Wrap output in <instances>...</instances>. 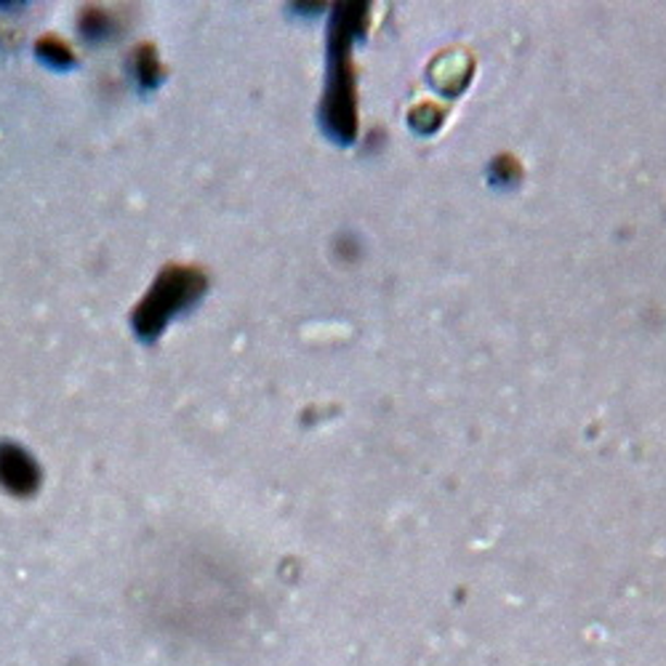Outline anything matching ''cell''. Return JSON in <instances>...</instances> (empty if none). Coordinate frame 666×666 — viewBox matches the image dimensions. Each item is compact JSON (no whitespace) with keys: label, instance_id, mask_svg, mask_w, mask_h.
I'll use <instances>...</instances> for the list:
<instances>
[{"label":"cell","instance_id":"2","mask_svg":"<svg viewBox=\"0 0 666 666\" xmlns=\"http://www.w3.org/2000/svg\"><path fill=\"white\" fill-rule=\"evenodd\" d=\"M0 485L14 496H33L40 485V469L25 448L0 443Z\"/></svg>","mask_w":666,"mask_h":666},{"label":"cell","instance_id":"4","mask_svg":"<svg viewBox=\"0 0 666 666\" xmlns=\"http://www.w3.org/2000/svg\"><path fill=\"white\" fill-rule=\"evenodd\" d=\"M38 51H40V57L46 59V62H53V64H67V62H73V57H70V51L64 49L62 44H57V40H53V38H46L44 44L38 46Z\"/></svg>","mask_w":666,"mask_h":666},{"label":"cell","instance_id":"3","mask_svg":"<svg viewBox=\"0 0 666 666\" xmlns=\"http://www.w3.org/2000/svg\"><path fill=\"white\" fill-rule=\"evenodd\" d=\"M136 70H139V81L141 86H155V83L160 81V64L158 59H155V51L152 49H139L136 51Z\"/></svg>","mask_w":666,"mask_h":666},{"label":"cell","instance_id":"1","mask_svg":"<svg viewBox=\"0 0 666 666\" xmlns=\"http://www.w3.org/2000/svg\"><path fill=\"white\" fill-rule=\"evenodd\" d=\"M206 278L198 270L189 267H169L163 275L155 281V285L147 291L141 305L131 314L134 331L141 338H155L165 329L171 318L184 312L203 296Z\"/></svg>","mask_w":666,"mask_h":666}]
</instances>
